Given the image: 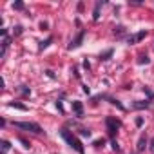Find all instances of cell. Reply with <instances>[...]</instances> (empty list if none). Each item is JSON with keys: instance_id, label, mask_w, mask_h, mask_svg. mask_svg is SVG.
I'll list each match as a JSON object with an SVG mask.
<instances>
[{"instance_id": "1", "label": "cell", "mask_w": 154, "mask_h": 154, "mask_svg": "<svg viewBox=\"0 0 154 154\" xmlns=\"http://www.w3.org/2000/svg\"><path fill=\"white\" fill-rule=\"evenodd\" d=\"M60 136H62V138H63V140L67 141V145H69V147H72V149H74L76 152L84 154V145H82V141H80L78 138H76L74 134H71V132H69L67 129H62V131H60Z\"/></svg>"}, {"instance_id": "2", "label": "cell", "mask_w": 154, "mask_h": 154, "mask_svg": "<svg viewBox=\"0 0 154 154\" xmlns=\"http://www.w3.org/2000/svg\"><path fill=\"white\" fill-rule=\"evenodd\" d=\"M13 125L17 129H22V131H29V132H35V134H40L42 132V127L35 122H13Z\"/></svg>"}, {"instance_id": "3", "label": "cell", "mask_w": 154, "mask_h": 154, "mask_svg": "<svg viewBox=\"0 0 154 154\" xmlns=\"http://www.w3.org/2000/svg\"><path fill=\"white\" fill-rule=\"evenodd\" d=\"M105 123H107V131H109V136H111V138L114 136V132H116V129H118V127L122 125V123H120L118 120H114V118H111V116H109V118L105 120ZM112 140H114V138H112Z\"/></svg>"}, {"instance_id": "4", "label": "cell", "mask_w": 154, "mask_h": 154, "mask_svg": "<svg viewBox=\"0 0 154 154\" xmlns=\"http://www.w3.org/2000/svg\"><path fill=\"white\" fill-rule=\"evenodd\" d=\"M84 36H85V31H80V33H78V36H76V38L69 44V49H76V47H80V44H82Z\"/></svg>"}, {"instance_id": "5", "label": "cell", "mask_w": 154, "mask_h": 154, "mask_svg": "<svg viewBox=\"0 0 154 154\" xmlns=\"http://www.w3.org/2000/svg\"><path fill=\"white\" fill-rule=\"evenodd\" d=\"M147 36V31H140V33H136V35H132V36H129V44L132 45V44H136V42H140V40H143Z\"/></svg>"}, {"instance_id": "6", "label": "cell", "mask_w": 154, "mask_h": 154, "mask_svg": "<svg viewBox=\"0 0 154 154\" xmlns=\"http://www.w3.org/2000/svg\"><path fill=\"white\" fill-rule=\"evenodd\" d=\"M72 111L76 112V116L82 118L84 116V107H82V102H72Z\"/></svg>"}, {"instance_id": "7", "label": "cell", "mask_w": 154, "mask_h": 154, "mask_svg": "<svg viewBox=\"0 0 154 154\" xmlns=\"http://www.w3.org/2000/svg\"><path fill=\"white\" fill-rule=\"evenodd\" d=\"M147 147V136L145 134H141V138L138 140V150H143Z\"/></svg>"}, {"instance_id": "8", "label": "cell", "mask_w": 154, "mask_h": 154, "mask_svg": "<svg viewBox=\"0 0 154 154\" xmlns=\"http://www.w3.org/2000/svg\"><path fill=\"white\" fill-rule=\"evenodd\" d=\"M149 107V102H134L132 103V109H147Z\"/></svg>"}, {"instance_id": "9", "label": "cell", "mask_w": 154, "mask_h": 154, "mask_svg": "<svg viewBox=\"0 0 154 154\" xmlns=\"http://www.w3.org/2000/svg\"><path fill=\"white\" fill-rule=\"evenodd\" d=\"M9 44H11V38H9V36L6 35V36H4V44H2V45H4V49H2V54L6 53V49L9 47Z\"/></svg>"}, {"instance_id": "10", "label": "cell", "mask_w": 154, "mask_h": 154, "mask_svg": "<svg viewBox=\"0 0 154 154\" xmlns=\"http://www.w3.org/2000/svg\"><path fill=\"white\" fill-rule=\"evenodd\" d=\"M9 107L20 109V111H27V107H26V105H22V103H15V102H9Z\"/></svg>"}, {"instance_id": "11", "label": "cell", "mask_w": 154, "mask_h": 154, "mask_svg": "<svg viewBox=\"0 0 154 154\" xmlns=\"http://www.w3.org/2000/svg\"><path fill=\"white\" fill-rule=\"evenodd\" d=\"M100 6H102V4L98 2V4H96V8H94V13H93V18H94V20H98V18H100Z\"/></svg>"}, {"instance_id": "12", "label": "cell", "mask_w": 154, "mask_h": 154, "mask_svg": "<svg viewBox=\"0 0 154 154\" xmlns=\"http://www.w3.org/2000/svg\"><path fill=\"white\" fill-rule=\"evenodd\" d=\"M51 40H53V38H51V36H49V38H47V40H45V42H40V47H38V49H40V51H42V49H45V47H47V45H49V44H51Z\"/></svg>"}, {"instance_id": "13", "label": "cell", "mask_w": 154, "mask_h": 154, "mask_svg": "<svg viewBox=\"0 0 154 154\" xmlns=\"http://www.w3.org/2000/svg\"><path fill=\"white\" fill-rule=\"evenodd\" d=\"M9 147H11V145H9V141H6V140H4V141H2V149H4V154L9 150Z\"/></svg>"}, {"instance_id": "14", "label": "cell", "mask_w": 154, "mask_h": 154, "mask_svg": "<svg viewBox=\"0 0 154 154\" xmlns=\"http://www.w3.org/2000/svg\"><path fill=\"white\" fill-rule=\"evenodd\" d=\"M150 60L147 58V56H140V60H138V63H149Z\"/></svg>"}, {"instance_id": "15", "label": "cell", "mask_w": 154, "mask_h": 154, "mask_svg": "<svg viewBox=\"0 0 154 154\" xmlns=\"http://www.w3.org/2000/svg\"><path fill=\"white\" fill-rule=\"evenodd\" d=\"M80 134H82V136H87V138H89V136H91V131H89V129H82V131H80Z\"/></svg>"}, {"instance_id": "16", "label": "cell", "mask_w": 154, "mask_h": 154, "mask_svg": "<svg viewBox=\"0 0 154 154\" xmlns=\"http://www.w3.org/2000/svg\"><path fill=\"white\" fill-rule=\"evenodd\" d=\"M13 8H15V9H24V4H22V2H15Z\"/></svg>"}, {"instance_id": "17", "label": "cell", "mask_w": 154, "mask_h": 154, "mask_svg": "<svg viewBox=\"0 0 154 154\" xmlns=\"http://www.w3.org/2000/svg\"><path fill=\"white\" fill-rule=\"evenodd\" d=\"M111 54H112V51L109 49V51H107V53H105V54L102 56V60H109V56H111Z\"/></svg>"}, {"instance_id": "18", "label": "cell", "mask_w": 154, "mask_h": 154, "mask_svg": "<svg viewBox=\"0 0 154 154\" xmlns=\"http://www.w3.org/2000/svg\"><path fill=\"white\" fill-rule=\"evenodd\" d=\"M103 143H105V140H96V141H94V147H102Z\"/></svg>"}, {"instance_id": "19", "label": "cell", "mask_w": 154, "mask_h": 154, "mask_svg": "<svg viewBox=\"0 0 154 154\" xmlns=\"http://www.w3.org/2000/svg\"><path fill=\"white\" fill-rule=\"evenodd\" d=\"M114 33H118V35H122V33H123V27H122V26H118V27L114 29Z\"/></svg>"}, {"instance_id": "20", "label": "cell", "mask_w": 154, "mask_h": 154, "mask_svg": "<svg viewBox=\"0 0 154 154\" xmlns=\"http://www.w3.org/2000/svg\"><path fill=\"white\" fill-rule=\"evenodd\" d=\"M136 125L141 127V125H143V118H136Z\"/></svg>"}, {"instance_id": "21", "label": "cell", "mask_w": 154, "mask_h": 154, "mask_svg": "<svg viewBox=\"0 0 154 154\" xmlns=\"http://www.w3.org/2000/svg\"><path fill=\"white\" fill-rule=\"evenodd\" d=\"M20 33H22V27H20V26H17V27H15V35H20Z\"/></svg>"}, {"instance_id": "22", "label": "cell", "mask_w": 154, "mask_h": 154, "mask_svg": "<svg viewBox=\"0 0 154 154\" xmlns=\"http://www.w3.org/2000/svg\"><path fill=\"white\" fill-rule=\"evenodd\" d=\"M22 93H24V94H29V93H31V91H29V89H27V87H26V85H22Z\"/></svg>"}, {"instance_id": "23", "label": "cell", "mask_w": 154, "mask_h": 154, "mask_svg": "<svg viewBox=\"0 0 154 154\" xmlns=\"http://www.w3.org/2000/svg\"><path fill=\"white\" fill-rule=\"evenodd\" d=\"M150 152H154V138H152V141H150Z\"/></svg>"}]
</instances>
